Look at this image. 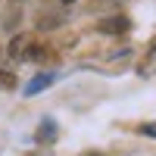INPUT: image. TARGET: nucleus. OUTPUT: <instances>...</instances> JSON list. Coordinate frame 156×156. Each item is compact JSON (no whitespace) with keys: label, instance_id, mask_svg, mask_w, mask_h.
Segmentation results:
<instances>
[{"label":"nucleus","instance_id":"obj_1","mask_svg":"<svg viewBox=\"0 0 156 156\" xmlns=\"http://www.w3.org/2000/svg\"><path fill=\"white\" fill-rule=\"evenodd\" d=\"M97 28L103 34H122V31L131 28V22H128V16H109V19H100Z\"/></svg>","mask_w":156,"mask_h":156},{"label":"nucleus","instance_id":"obj_9","mask_svg":"<svg viewBox=\"0 0 156 156\" xmlns=\"http://www.w3.org/2000/svg\"><path fill=\"white\" fill-rule=\"evenodd\" d=\"M153 56H156V47H153Z\"/></svg>","mask_w":156,"mask_h":156},{"label":"nucleus","instance_id":"obj_2","mask_svg":"<svg viewBox=\"0 0 156 156\" xmlns=\"http://www.w3.org/2000/svg\"><path fill=\"white\" fill-rule=\"evenodd\" d=\"M53 81H56V75H47V72H41V75H34L31 81L25 84V94H28V97H34V94H41L44 87H50Z\"/></svg>","mask_w":156,"mask_h":156},{"label":"nucleus","instance_id":"obj_7","mask_svg":"<svg viewBox=\"0 0 156 156\" xmlns=\"http://www.w3.org/2000/svg\"><path fill=\"white\" fill-rule=\"evenodd\" d=\"M59 3H66V6H69V3H78V0H59Z\"/></svg>","mask_w":156,"mask_h":156},{"label":"nucleus","instance_id":"obj_5","mask_svg":"<svg viewBox=\"0 0 156 156\" xmlns=\"http://www.w3.org/2000/svg\"><path fill=\"white\" fill-rule=\"evenodd\" d=\"M0 87L12 90V87H16V75H12V72H6V69H0Z\"/></svg>","mask_w":156,"mask_h":156},{"label":"nucleus","instance_id":"obj_8","mask_svg":"<svg viewBox=\"0 0 156 156\" xmlns=\"http://www.w3.org/2000/svg\"><path fill=\"white\" fill-rule=\"evenodd\" d=\"M12 3H22V0H12Z\"/></svg>","mask_w":156,"mask_h":156},{"label":"nucleus","instance_id":"obj_4","mask_svg":"<svg viewBox=\"0 0 156 156\" xmlns=\"http://www.w3.org/2000/svg\"><path fill=\"white\" fill-rule=\"evenodd\" d=\"M56 137V122H41V131H37V140H53Z\"/></svg>","mask_w":156,"mask_h":156},{"label":"nucleus","instance_id":"obj_6","mask_svg":"<svg viewBox=\"0 0 156 156\" xmlns=\"http://www.w3.org/2000/svg\"><path fill=\"white\" fill-rule=\"evenodd\" d=\"M140 134H153V137H156V125H144V128H140Z\"/></svg>","mask_w":156,"mask_h":156},{"label":"nucleus","instance_id":"obj_3","mask_svg":"<svg viewBox=\"0 0 156 156\" xmlns=\"http://www.w3.org/2000/svg\"><path fill=\"white\" fill-rule=\"evenodd\" d=\"M28 47H31V37H12V44H9V56H12V59H25Z\"/></svg>","mask_w":156,"mask_h":156}]
</instances>
